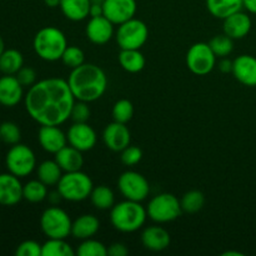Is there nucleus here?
I'll return each instance as SVG.
<instances>
[{
	"label": "nucleus",
	"mask_w": 256,
	"mask_h": 256,
	"mask_svg": "<svg viewBox=\"0 0 256 256\" xmlns=\"http://www.w3.org/2000/svg\"><path fill=\"white\" fill-rule=\"evenodd\" d=\"M149 38L146 24L139 19L128 20L119 25L116 32V42L120 49H140Z\"/></svg>",
	"instance_id": "1a4fd4ad"
},
{
	"label": "nucleus",
	"mask_w": 256,
	"mask_h": 256,
	"mask_svg": "<svg viewBox=\"0 0 256 256\" xmlns=\"http://www.w3.org/2000/svg\"><path fill=\"white\" fill-rule=\"evenodd\" d=\"M76 255L79 256H106L108 248L102 242L95 239L82 240V244L78 246Z\"/></svg>",
	"instance_id": "f704fd0d"
},
{
	"label": "nucleus",
	"mask_w": 256,
	"mask_h": 256,
	"mask_svg": "<svg viewBox=\"0 0 256 256\" xmlns=\"http://www.w3.org/2000/svg\"><path fill=\"white\" fill-rule=\"evenodd\" d=\"M86 38L96 45H104L114 35V24L104 15L90 18L85 29Z\"/></svg>",
	"instance_id": "f3484780"
},
{
	"label": "nucleus",
	"mask_w": 256,
	"mask_h": 256,
	"mask_svg": "<svg viewBox=\"0 0 256 256\" xmlns=\"http://www.w3.org/2000/svg\"><path fill=\"white\" fill-rule=\"evenodd\" d=\"M15 76L18 78V80H19L22 86L30 88L36 82V72L30 66H22L15 74Z\"/></svg>",
	"instance_id": "a19ab883"
},
{
	"label": "nucleus",
	"mask_w": 256,
	"mask_h": 256,
	"mask_svg": "<svg viewBox=\"0 0 256 256\" xmlns=\"http://www.w3.org/2000/svg\"><path fill=\"white\" fill-rule=\"evenodd\" d=\"M112 119L114 122L128 124L134 116V105L130 100L120 99L112 106Z\"/></svg>",
	"instance_id": "72a5a7b5"
},
{
	"label": "nucleus",
	"mask_w": 256,
	"mask_h": 256,
	"mask_svg": "<svg viewBox=\"0 0 256 256\" xmlns=\"http://www.w3.org/2000/svg\"><path fill=\"white\" fill-rule=\"evenodd\" d=\"M210 48L216 55V58H226L234 50V40L226 34L215 35L212 40L209 42Z\"/></svg>",
	"instance_id": "473e14b6"
},
{
	"label": "nucleus",
	"mask_w": 256,
	"mask_h": 256,
	"mask_svg": "<svg viewBox=\"0 0 256 256\" xmlns=\"http://www.w3.org/2000/svg\"><path fill=\"white\" fill-rule=\"evenodd\" d=\"M90 0H60V9L66 19L82 22L89 16Z\"/></svg>",
	"instance_id": "b1692460"
},
{
	"label": "nucleus",
	"mask_w": 256,
	"mask_h": 256,
	"mask_svg": "<svg viewBox=\"0 0 256 256\" xmlns=\"http://www.w3.org/2000/svg\"><path fill=\"white\" fill-rule=\"evenodd\" d=\"M16 256H42V245L35 240H25L18 245L15 250Z\"/></svg>",
	"instance_id": "ea45409f"
},
{
	"label": "nucleus",
	"mask_w": 256,
	"mask_h": 256,
	"mask_svg": "<svg viewBox=\"0 0 256 256\" xmlns=\"http://www.w3.org/2000/svg\"><path fill=\"white\" fill-rule=\"evenodd\" d=\"M100 15H104V9H102V4H92L90 5V12L89 16H100Z\"/></svg>",
	"instance_id": "c03bdc74"
},
{
	"label": "nucleus",
	"mask_w": 256,
	"mask_h": 256,
	"mask_svg": "<svg viewBox=\"0 0 256 256\" xmlns=\"http://www.w3.org/2000/svg\"><path fill=\"white\" fill-rule=\"evenodd\" d=\"M4 50H5V42H4V39L2 38V35H0V55L2 54Z\"/></svg>",
	"instance_id": "8fccbe9b"
},
{
	"label": "nucleus",
	"mask_w": 256,
	"mask_h": 256,
	"mask_svg": "<svg viewBox=\"0 0 256 256\" xmlns=\"http://www.w3.org/2000/svg\"><path fill=\"white\" fill-rule=\"evenodd\" d=\"M232 75L245 86H256V58L240 55L232 60Z\"/></svg>",
	"instance_id": "6ab92c4d"
},
{
	"label": "nucleus",
	"mask_w": 256,
	"mask_h": 256,
	"mask_svg": "<svg viewBox=\"0 0 256 256\" xmlns=\"http://www.w3.org/2000/svg\"><path fill=\"white\" fill-rule=\"evenodd\" d=\"M38 179L44 182L48 186L58 185L59 180L62 176V170L56 162L54 160H45L39 164L36 169Z\"/></svg>",
	"instance_id": "cd10ccee"
},
{
	"label": "nucleus",
	"mask_w": 256,
	"mask_h": 256,
	"mask_svg": "<svg viewBox=\"0 0 256 256\" xmlns=\"http://www.w3.org/2000/svg\"><path fill=\"white\" fill-rule=\"evenodd\" d=\"M75 98L68 80L48 78L35 82L24 96L25 109L40 125H62L70 118Z\"/></svg>",
	"instance_id": "f257e3e1"
},
{
	"label": "nucleus",
	"mask_w": 256,
	"mask_h": 256,
	"mask_svg": "<svg viewBox=\"0 0 256 256\" xmlns=\"http://www.w3.org/2000/svg\"><path fill=\"white\" fill-rule=\"evenodd\" d=\"M118 188L125 199L132 200V202H142V200L146 199L150 192L149 182L146 178L132 170L125 172L120 175L118 180Z\"/></svg>",
	"instance_id": "9b49d317"
},
{
	"label": "nucleus",
	"mask_w": 256,
	"mask_h": 256,
	"mask_svg": "<svg viewBox=\"0 0 256 256\" xmlns=\"http://www.w3.org/2000/svg\"><path fill=\"white\" fill-rule=\"evenodd\" d=\"M244 8L252 14H256V0H242Z\"/></svg>",
	"instance_id": "a18cd8bd"
},
{
	"label": "nucleus",
	"mask_w": 256,
	"mask_h": 256,
	"mask_svg": "<svg viewBox=\"0 0 256 256\" xmlns=\"http://www.w3.org/2000/svg\"><path fill=\"white\" fill-rule=\"evenodd\" d=\"M220 62L219 64H218V66H219V70L222 72H225V74H228V72H232V60H230L229 58H220Z\"/></svg>",
	"instance_id": "37998d69"
},
{
	"label": "nucleus",
	"mask_w": 256,
	"mask_h": 256,
	"mask_svg": "<svg viewBox=\"0 0 256 256\" xmlns=\"http://www.w3.org/2000/svg\"><path fill=\"white\" fill-rule=\"evenodd\" d=\"M24 98V86L15 75L0 78V105L5 108L16 106Z\"/></svg>",
	"instance_id": "a211bd4d"
},
{
	"label": "nucleus",
	"mask_w": 256,
	"mask_h": 256,
	"mask_svg": "<svg viewBox=\"0 0 256 256\" xmlns=\"http://www.w3.org/2000/svg\"><path fill=\"white\" fill-rule=\"evenodd\" d=\"M45 5L49 8H58L60 6V0H44Z\"/></svg>",
	"instance_id": "de8ad7c7"
},
{
	"label": "nucleus",
	"mask_w": 256,
	"mask_h": 256,
	"mask_svg": "<svg viewBox=\"0 0 256 256\" xmlns=\"http://www.w3.org/2000/svg\"><path fill=\"white\" fill-rule=\"evenodd\" d=\"M58 192L64 200L72 202H84L90 198L94 185L90 176L82 170L70 172L62 174V179L58 182Z\"/></svg>",
	"instance_id": "39448f33"
},
{
	"label": "nucleus",
	"mask_w": 256,
	"mask_h": 256,
	"mask_svg": "<svg viewBox=\"0 0 256 256\" xmlns=\"http://www.w3.org/2000/svg\"><path fill=\"white\" fill-rule=\"evenodd\" d=\"M102 9L105 18L114 25H120L135 16L136 0H105Z\"/></svg>",
	"instance_id": "ddd939ff"
},
{
	"label": "nucleus",
	"mask_w": 256,
	"mask_h": 256,
	"mask_svg": "<svg viewBox=\"0 0 256 256\" xmlns=\"http://www.w3.org/2000/svg\"><path fill=\"white\" fill-rule=\"evenodd\" d=\"M89 102H80V100H75L74 105H72V112H70V119L74 122H88L90 119V112Z\"/></svg>",
	"instance_id": "4c0bfd02"
},
{
	"label": "nucleus",
	"mask_w": 256,
	"mask_h": 256,
	"mask_svg": "<svg viewBox=\"0 0 256 256\" xmlns=\"http://www.w3.org/2000/svg\"><path fill=\"white\" fill-rule=\"evenodd\" d=\"M22 186L20 178L12 172L0 174V205L2 206H14L19 204L22 198Z\"/></svg>",
	"instance_id": "2eb2a0df"
},
{
	"label": "nucleus",
	"mask_w": 256,
	"mask_h": 256,
	"mask_svg": "<svg viewBox=\"0 0 256 256\" xmlns=\"http://www.w3.org/2000/svg\"><path fill=\"white\" fill-rule=\"evenodd\" d=\"M232 255H235V256H242V252H226L222 254V256H232Z\"/></svg>",
	"instance_id": "09e8293b"
},
{
	"label": "nucleus",
	"mask_w": 256,
	"mask_h": 256,
	"mask_svg": "<svg viewBox=\"0 0 256 256\" xmlns=\"http://www.w3.org/2000/svg\"><path fill=\"white\" fill-rule=\"evenodd\" d=\"M76 252L65 239H48L42 245V256H74Z\"/></svg>",
	"instance_id": "7c9ffc66"
},
{
	"label": "nucleus",
	"mask_w": 256,
	"mask_h": 256,
	"mask_svg": "<svg viewBox=\"0 0 256 256\" xmlns=\"http://www.w3.org/2000/svg\"><path fill=\"white\" fill-rule=\"evenodd\" d=\"M62 62L65 66L70 68V69H75V68L80 66L85 62V55L80 48L74 46V45H68L65 52H62Z\"/></svg>",
	"instance_id": "e433bc0d"
},
{
	"label": "nucleus",
	"mask_w": 256,
	"mask_h": 256,
	"mask_svg": "<svg viewBox=\"0 0 256 256\" xmlns=\"http://www.w3.org/2000/svg\"><path fill=\"white\" fill-rule=\"evenodd\" d=\"M22 139L19 125L12 122H4L0 124V140L8 145H15Z\"/></svg>",
	"instance_id": "c9c22d12"
},
{
	"label": "nucleus",
	"mask_w": 256,
	"mask_h": 256,
	"mask_svg": "<svg viewBox=\"0 0 256 256\" xmlns=\"http://www.w3.org/2000/svg\"><path fill=\"white\" fill-rule=\"evenodd\" d=\"M90 200L98 210H109L115 205L114 192L106 185L95 186L90 194Z\"/></svg>",
	"instance_id": "c85d7f7f"
},
{
	"label": "nucleus",
	"mask_w": 256,
	"mask_h": 256,
	"mask_svg": "<svg viewBox=\"0 0 256 256\" xmlns=\"http://www.w3.org/2000/svg\"><path fill=\"white\" fill-rule=\"evenodd\" d=\"M48 198H49V200L52 202V204H58V202H59L60 200L62 199V195H60V192H58V190H56V192H50V194L48 195Z\"/></svg>",
	"instance_id": "49530a36"
},
{
	"label": "nucleus",
	"mask_w": 256,
	"mask_h": 256,
	"mask_svg": "<svg viewBox=\"0 0 256 256\" xmlns=\"http://www.w3.org/2000/svg\"><path fill=\"white\" fill-rule=\"evenodd\" d=\"M68 142L82 152H89L96 144V132L88 122H74L66 132Z\"/></svg>",
	"instance_id": "f8f14e48"
},
{
	"label": "nucleus",
	"mask_w": 256,
	"mask_h": 256,
	"mask_svg": "<svg viewBox=\"0 0 256 256\" xmlns=\"http://www.w3.org/2000/svg\"><path fill=\"white\" fill-rule=\"evenodd\" d=\"M206 8L212 16L222 19L240 12L244 8L242 0H206Z\"/></svg>",
	"instance_id": "393cba45"
},
{
	"label": "nucleus",
	"mask_w": 256,
	"mask_h": 256,
	"mask_svg": "<svg viewBox=\"0 0 256 256\" xmlns=\"http://www.w3.org/2000/svg\"><path fill=\"white\" fill-rule=\"evenodd\" d=\"M24 66V56L16 49H5L0 55V72L5 75H15Z\"/></svg>",
	"instance_id": "bb28decb"
},
{
	"label": "nucleus",
	"mask_w": 256,
	"mask_h": 256,
	"mask_svg": "<svg viewBox=\"0 0 256 256\" xmlns=\"http://www.w3.org/2000/svg\"><path fill=\"white\" fill-rule=\"evenodd\" d=\"M186 66L192 74L208 75L216 66V55L208 42H195L186 52Z\"/></svg>",
	"instance_id": "9d476101"
},
{
	"label": "nucleus",
	"mask_w": 256,
	"mask_h": 256,
	"mask_svg": "<svg viewBox=\"0 0 256 256\" xmlns=\"http://www.w3.org/2000/svg\"><path fill=\"white\" fill-rule=\"evenodd\" d=\"M119 64L125 72L135 74L144 69L146 60L140 49H122L119 54Z\"/></svg>",
	"instance_id": "a878e982"
},
{
	"label": "nucleus",
	"mask_w": 256,
	"mask_h": 256,
	"mask_svg": "<svg viewBox=\"0 0 256 256\" xmlns=\"http://www.w3.org/2000/svg\"><path fill=\"white\" fill-rule=\"evenodd\" d=\"M8 172L18 178L29 176L36 168V158L34 152L25 144L12 145L5 156Z\"/></svg>",
	"instance_id": "6e6552de"
},
{
	"label": "nucleus",
	"mask_w": 256,
	"mask_h": 256,
	"mask_svg": "<svg viewBox=\"0 0 256 256\" xmlns=\"http://www.w3.org/2000/svg\"><path fill=\"white\" fill-rule=\"evenodd\" d=\"M129 254V250L122 242H114L108 248V255L109 256H126Z\"/></svg>",
	"instance_id": "79ce46f5"
},
{
	"label": "nucleus",
	"mask_w": 256,
	"mask_h": 256,
	"mask_svg": "<svg viewBox=\"0 0 256 256\" xmlns=\"http://www.w3.org/2000/svg\"><path fill=\"white\" fill-rule=\"evenodd\" d=\"M49 192H48V185L40 182L39 179L30 180L26 184L22 186V198L26 202L36 204V202H44L48 198Z\"/></svg>",
	"instance_id": "c756f323"
},
{
	"label": "nucleus",
	"mask_w": 256,
	"mask_h": 256,
	"mask_svg": "<svg viewBox=\"0 0 256 256\" xmlns=\"http://www.w3.org/2000/svg\"><path fill=\"white\" fill-rule=\"evenodd\" d=\"M68 46V40L64 32L55 26L42 28L35 34L32 48L40 59L45 62L62 60V52Z\"/></svg>",
	"instance_id": "20e7f679"
},
{
	"label": "nucleus",
	"mask_w": 256,
	"mask_h": 256,
	"mask_svg": "<svg viewBox=\"0 0 256 256\" xmlns=\"http://www.w3.org/2000/svg\"><path fill=\"white\" fill-rule=\"evenodd\" d=\"M105 0H90L92 4H104Z\"/></svg>",
	"instance_id": "3c124183"
},
{
	"label": "nucleus",
	"mask_w": 256,
	"mask_h": 256,
	"mask_svg": "<svg viewBox=\"0 0 256 256\" xmlns=\"http://www.w3.org/2000/svg\"><path fill=\"white\" fill-rule=\"evenodd\" d=\"M180 204H182V212L195 214L204 208L205 196L199 190H190L182 195Z\"/></svg>",
	"instance_id": "2f4dec72"
},
{
	"label": "nucleus",
	"mask_w": 256,
	"mask_h": 256,
	"mask_svg": "<svg viewBox=\"0 0 256 256\" xmlns=\"http://www.w3.org/2000/svg\"><path fill=\"white\" fill-rule=\"evenodd\" d=\"M148 212L139 202L125 199L110 209V222L122 232H134L145 224Z\"/></svg>",
	"instance_id": "7ed1b4c3"
},
{
	"label": "nucleus",
	"mask_w": 256,
	"mask_h": 256,
	"mask_svg": "<svg viewBox=\"0 0 256 256\" xmlns=\"http://www.w3.org/2000/svg\"><path fill=\"white\" fill-rule=\"evenodd\" d=\"M102 140L108 149L115 152H122L125 148L130 145L132 134L126 124L112 122L105 126L102 132Z\"/></svg>",
	"instance_id": "4468645a"
},
{
	"label": "nucleus",
	"mask_w": 256,
	"mask_h": 256,
	"mask_svg": "<svg viewBox=\"0 0 256 256\" xmlns=\"http://www.w3.org/2000/svg\"><path fill=\"white\" fill-rule=\"evenodd\" d=\"M222 29H224V34L232 38V40L242 39L252 30V19L249 15L240 10V12L225 18Z\"/></svg>",
	"instance_id": "aec40b11"
},
{
	"label": "nucleus",
	"mask_w": 256,
	"mask_h": 256,
	"mask_svg": "<svg viewBox=\"0 0 256 256\" xmlns=\"http://www.w3.org/2000/svg\"><path fill=\"white\" fill-rule=\"evenodd\" d=\"M72 222L68 212L58 206L45 209L40 218V228L48 239H66L72 235Z\"/></svg>",
	"instance_id": "423d86ee"
},
{
	"label": "nucleus",
	"mask_w": 256,
	"mask_h": 256,
	"mask_svg": "<svg viewBox=\"0 0 256 256\" xmlns=\"http://www.w3.org/2000/svg\"><path fill=\"white\" fill-rule=\"evenodd\" d=\"M38 140L40 146L50 154H56L68 144L66 134H64L59 125H42L38 132Z\"/></svg>",
	"instance_id": "dca6fc26"
},
{
	"label": "nucleus",
	"mask_w": 256,
	"mask_h": 256,
	"mask_svg": "<svg viewBox=\"0 0 256 256\" xmlns=\"http://www.w3.org/2000/svg\"><path fill=\"white\" fill-rule=\"evenodd\" d=\"M122 164L126 165V166H134V165L139 164L142 159V152L139 146H132V145H129V146L125 148L122 152Z\"/></svg>",
	"instance_id": "58836bf2"
},
{
	"label": "nucleus",
	"mask_w": 256,
	"mask_h": 256,
	"mask_svg": "<svg viewBox=\"0 0 256 256\" xmlns=\"http://www.w3.org/2000/svg\"><path fill=\"white\" fill-rule=\"evenodd\" d=\"M55 155V162L59 164L62 172H78L82 170V165H84V158L80 150L75 149L74 146H64L62 150L56 152Z\"/></svg>",
	"instance_id": "4be33fe9"
},
{
	"label": "nucleus",
	"mask_w": 256,
	"mask_h": 256,
	"mask_svg": "<svg viewBox=\"0 0 256 256\" xmlns=\"http://www.w3.org/2000/svg\"><path fill=\"white\" fill-rule=\"evenodd\" d=\"M100 222L92 214H85L72 222V235L75 239L86 240L94 236L99 232Z\"/></svg>",
	"instance_id": "5701e85b"
},
{
	"label": "nucleus",
	"mask_w": 256,
	"mask_h": 256,
	"mask_svg": "<svg viewBox=\"0 0 256 256\" xmlns=\"http://www.w3.org/2000/svg\"><path fill=\"white\" fill-rule=\"evenodd\" d=\"M148 216L155 222L165 224L176 220L182 214V204L175 195L169 192L155 195L146 208Z\"/></svg>",
	"instance_id": "0eeeda50"
},
{
	"label": "nucleus",
	"mask_w": 256,
	"mask_h": 256,
	"mask_svg": "<svg viewBox=\"0 0 256 256\" xmlns=\"http://www.w3.org/2000/svg\"><path fill=\"white\" fill-rule=\"evenodd\" d=\"M170 234L162 226H148L142 234V242L150 252H162L170 245Z\"/></svg>",
	"instance_id": "412c9836"
},
{
	"label": "nucleus",
	"mask_w": 256,
	"mask_h": 256,
	"mask_svg": "<svg viewBox=\"0 0 256 256\" xmlns=\"http://www.w3.org/2000/svg\"><path fill=\"white\" fill-rule=\"evenodd\" d=\"M68 84L75 100L92 102L100 99L106 92L108 76L98 65L84 62L80 66L72 69Z\"/></svg>",
	"instance_id": "f03ea898"
}]
</instances>
